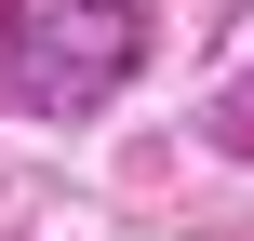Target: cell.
Instances as JSON below:
<instances>
[{"instance_id": "obj_2", "label": "cell", "mask_w": 254, "mask_h": 241, "mask_svg": "<svg viewBox=\"0 0 254 241\" xmlns=\"http://www.w3.org/2000/svg\"><path fill=\"white\" fill-rule=\"evenodd\" d=\"M214 148H228V161H254V94H228V107H214Z\"/></svg>"}, {"instance_id": "obj_1", "label": "cell", "mask_w": 254, "mask_h": 241, "mask_svg": "<svg viewBox=\"0 0 254 241\" xmlns=\"http://www.w3.org/2000/svg\"><path fill=\"white\" fill-rule=\"evenodd\" d=\"M147 40H161L147 0H13V13H0V80H13V107H40V121H94V107L147 67Z\"/></svg>"}]
</instances>
